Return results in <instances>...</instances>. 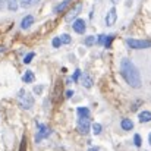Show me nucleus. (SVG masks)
<instances>
[{"instance_id": "f257e3e1", "label": "nucleus", "mask_w": 151, "mask_h": 151, "mask_svg": "<svg viewBox=\"0 0 151 151\" xmlns=\"http://www.w3.org/2000/svg\"><path fill=\"white\" fill-rule=\"evenodd\" d=\"M120 72H122L123 79H125L132 88H139V87L142 85L139 70H138V68H137L129 59H122V62H120Z\"/></svg>"}, {"instance_id": "f03ea898", "label": "nucleus", "mask_w": 151, "mask_h": 151, "mask_svg": "<svg viewBox=\"0 0 151 151\" xmlns=\"http://www.w3.org/2000/svg\"><path fill=\"white\" fill-rule=\"evenodd\" d=\"M18 101H19V104H21L25 110H29V109L34 106V99H32V96H31L28 91H25V90H21V91H19V94H18Z\"/></svg>"}, {"instance_id": "7ed1b4c3", "label": "nucleus", "mask_w": 151, "mask_h": 151, "mask_svg": "<svg viewBox=\"0 0 151 151\" xmlns=\"http://www.w3.org/2000/svg\"><path fill=\"white\" fill-rule=\"evenodd\" d=\"M128 47L134 49V50H144V49H150L151 47V40H135V38H128L126 40Z\"/></svg>"}, {"instance_id": "20e7f679", "label": "nucleus", "mask_w": 151, "mask_h": 151, "mask_svg": "<svg viewBox=\"0 0 151 151\" xmlns=\"http://www.w3.org/2000/svg\"><path fill=\"white\" fill-rule=\"evenodd\" d=\"M90 128H91L90 117H79L78 119V131H79V134L87 135L90 132Z\"/></svg>"}, {"instance_id": "39448f33", "label": "nucleus", "mask_w": 151, "mask_h": 151, "mask_svg": "<svg viewBox=\"0 0 151 151\" xmlns=\"http://www.w3.org/2000/svg\"><path fill=\"white\" fill-rule=\"evenodd\" d=\"M50 134H51V129L49 126L40 125V126H38V132H37V135H35V142H41V141H43L44 138H47Z\"/></svg>"}, {"instance_id": "423d86ee", "label": "nucleus", "mask_w": 151, "mask_h": 151, "mask_svg": "<svg viewBox=\"0 0 151 151\" xmlns=\"http://www.w3.org/2000/svg\"><path fill=\"white\" fill-rule=\"evenodd\" d=\"M72 28H73V31H75L76 34H84V32H85V29H87L85 21H84V19H81V18L75 19V22L72 24Z\"/></svg>"}, {"instance_id": "0eeeda50", "label": "nucleus", "mask_w": 151, "mask_h": 151, "mask_svg": "<svg viewBox=\"0 0 151 151\" xmlns=\"http://www.w3.org/2000/svg\"><path fill=\"white\" fill-rule=\"evenodd\" d=\"M116 19H117V15H116V9H114V7H111V9L109 10L107 16H106V25H107V27H111V25H114Z\"/></svg>"}, {"instance_id": "6e6552de", "label": "nucleus", "mask_w": 151, "mask_h": 151, "mask_svg": "<svg viewBox=\"0 0 151 151\" xmlns=\"http://www.w3.org/2000/svg\"><path fill=\"white\" fill-rule=\"evenodd\" d=\"M32 24H34V16H32V15H27V16L21 21V28H22V29H28Z\"/></svg>"}, {"instance_id": "1a4fd4ad", "label": "nucleus", "mask_w": 151, "mask_h": 151, "mask_svg": "<svg viewBox=\"0 0 151 151\" xmlns=\"http://www.w3.org/2000/svg\"><path fill=\"white\" fill-rule=\"evenodd\" d=\"M70 3H72V0H63L62 3H59V4L54 7V13H62V12H65V10L70 6Z\"/></svg>"}, {"instance_id": "9d476101", "label": "nucleus", "mask_w": 151, "mask_h": 151, "mask_svg": "<svg viewBox=\"0 0 151 151\" xmlns=\"http://www.w3.org/2000/svg\"><path fill=\"white\" fill-rule=\"evenodd\" d=\"M81 12V4H76L69 13H68V16H66V21H72V19H75L76 16H78V13Z\"/></svg>"}, {"instance_id": "9b49d317", "label": "nucleus", "mask_w": 151, "mask_h": 151, "mask_svg": "<svg viewBox=\"0 0 151 151\" xmlns=\"http://www.w3.org/2000/svg\"><path fill=\"white\" fill-rule=\"evenodd\" d=\"M34 79H35V75H34L32 70H27V72L22 75V81H24L25 84H31V82H34Z\"/></svg>"}, {"instance_id": "f8f14e48", "label": "nucleus", "mask_w": 151, "mask_h": 151, "mask_svg": "<svg viewBox=\"0 0 151 151\" xmlns=\"http://www.w3.org/2000/svg\"><path fill=\"white\" fill-rule=\"evenodd\" d=\"M138 119H139V122H141V123H147V122H151V111H148V110H145V111H141V113L138 114Z\"/></svg>"}, {"instance_id": "ddd939ff", "label": "nucleus", "mask_w": 151, "mask_h": 151, "mask_svg": "<svg viewBox=\"0 0 151 151\" xmlns=\"http://www.w3.org/2000/svg\"><path fill=\"white\" fill-rule=\"evenodd\" d=\"M120 126H122L123 131H132V129H134V122H132L131 119H122Z\"/></svg>"}, {"instance_id": "4468645a", "label": "nucleus", "mask_w": 151, "mask_h": 151, "mask_svg": "<svg viewBox=\"0 0 151 151\" xmlns=\"http://www.w3.org/2000/svg\"><path fill=\"white\" fill-rule=\"evenodd\" d=\"M81 82H82V85H84L85 88H91V87H93V79H91V76L87 75V73L81 76Z\"/></svg>"}, {"instance_id": "2eb2a0df", "label": "nucleus", "mask_w": 151, "mask_h": 151, "mask_svg": "<svg viewBox=\"0 0 151 151\" xmlns=\"http://www.w3.org/2000/svg\"><path fill=\"white\" fill-rule=\"evenodd\" d=\"M76 113H78L79 117H90V116H91L88 107H78V109H76Z\"/></svg>"}, {"instance_id": "dca6fc26", "label": "nucleus", "mask_w": 151, "mask_h": 151, "mask_svg": "<svg viewBox=\"0 0 151 151\" xmlns=\"http://www.w3.org/2000/svg\"><path fill=\"white\" fill-rule=\"evenodd\" d=\"M38 1H40V0H21V1H19V6L24 7V9H28V7L37 4Z\"/></svg>"}, {"instance_id": "f3484780", "label": "nucleus", "mask_w": 151, "mask_h": 151, "mask_svg": "<svg viewBox=\"0 0 151 151\" xmlns=\"http://www.w3.org/2000/svg\"><path fill=\"white\" fill-rule=\"evenodd\" d=\"M18 7H19V1L18 0H7V9L9 10H13L15 12Z\"/></svg>"}, {"instance_id": "a211bd4d", "label": "nucleus", "mask_w": 151, "mask_h": 151, "mask_svg": "<svg viewBox=\"0 0 151 151\" xmlns=\"http://www.w3.org/2000/svg\"><path fill=\"white\" fill-rule=\"evenodd\" d=\"M84 43H85V46H88V47H90V46H93V44H96V43H97V38H96L94 35H88V37L85 38V41H84Z\"/></svg>"}, {"instance_id": "6ab92c4d", "label": "nucleus", "mask_w": 151, "mask_h": 151, "mask_svg": "<svg viewBox=\"0 0 151 151\" xmlns=\"http://www.w3.org/2000/svg\"><path fill=\"white\" fill-rule=\"evenodd\" d=\"M60 41H62V44H70L72 38H70L69 34H62L60 35Z\"/></svg>"}, {"instance_id": "aec40b11", "label": "nucleus", "mask_w": 151, "mask_h": 151, "mask_svg": "<svg viewBox=\"0 0 151 151\" xmlns=\"http://www.w3.org/2000/svg\"><path fill=\"white\" fill-rule=\"evenodd\" d=\"M101 131H103V126H101L100 123H93V132H94V135L101 134Z\"/></svg>"}, {"instance_id": "412c9836", "label": "nucleus", "mask_w": 151, "mask_h": 151, "mask_svg": "<svg viewBox=\"0 0 151 151\" xmlns=\"http://www.w3.org/2000/svg\"><path fill=\"white\" fill-rule=\"evenodd\" d=\"M34 56H35V53L34 51H31V53H28L25 57H24V63L25 65H28V63H31V60L34 59Z\"/></svg>"}, {"instance_id": "4be33fe9", "label": "nucleus", "mask_w": 151, "mask_h": 151, "mask_svg": "<svg viewBox=\"0 0 151 151\" xmlns=\"http://www.w3.org/2000/svg\"><path fill=\"white\" fill-rule=\"evenodd\" d=\"M51 44H53V47H54V49H59V47L62 46L60 37H54V38H53V41H51Z\"/></svg>"}, {"instance_id": "5701e85b", "label": "nucleus", "mask_w": 151, "mask_h": 151, "mask_svg": "<svg viewBox=\"0 0 151 151\" xmlns=\"http://www.w3.org/2000/svg\"><path fill=\"white\" fill-rule=\"evenodd\" d=\"M113 38H114V35H107L106 37V41H104V47H110L111 46V41H113Z\"/></svg>"}, {"instance_id": "b1692460", "label": "nucleus", "mask_w": 151, "mask_h": 151, "mask_svg": "<svg viewBox=\"0 0 151 151\" xmlns=\"http://www.w3.org/2000/svg\"><path fill=\"white\" fill-rule=\"evenodd\" d=\"M134 144H135L137 147H141V144H142V139H141V135H139V134H137V135L134 137Z\"/></svg>"}, {"instance_id": "393cba45", "label": "nucleus", "mask_w": 151, "mask_h": 151, "mask_svg": "<svg viewBox=\"0 0 151 151\" xmlns=\"http://www.w3.org/2000/svg\"><path fill=\"white\" fill-rule=\"evenodd\" d=\"M82 76V72L79 70V69H76L75 70V73H73V76H72V81H75V82H78V79Z\"/></svg>"}, {"instance_id": "a878e982", "label": "nucleus", "mask_w": 151, "mask_h": 151, "mask_svg": "<svg viewBox=\"0 0 151 151\" xmlns=\"http://www.w3.org/2000/svg\"><path fill=\"white\" fill-rule=\"evenodd\" d=\"M19 151H27V139H25V137H24V138H22V141H21Z\"/></svg>"}, {"instance_id": "bb28decb", "label": "nucleus", "mask_w": 151, "mask_h": 151, "mask_svg": "<svg viewBox=\"0 0 151 151\" xmlns=\"http://www.w3.org/2000/svg\"><path fill=\"white\" fill-rule=\"evenodd\" d=\"M106 37H107V35H99V37H97V43H99L100 46H104V41H106Z\"/></svg>"}, {"instance_id": "cd10ccee", "label": "nucleus", "mask_w": 151, "mask_h": 151, "mask_svg": "<svg viewBox=\"0 0 151 151\" xmlns=\"http://www.w3.org/2000/svg\"><path fill=\"white\" fill-rule=\"evenodd\" d=\"M72 96H73V91H72V90H68V91L65 93V97H66V99H70Z\"/></svg>"}, {"instance_id": "c85d7f7f", "label": "nucleus", "mask_w": 151, "mask_h": 151, "mask_svg": "<svg viewBox=\"0 0 151 151\" xmlns=\"http://www.w3.org/2000/svg\"><path fill=\"white\" fill-rule=\"evenodd\" d=\"M41 90H43V87H41V85L34 87V93H35V94H40V93H41Z\"/></svg>"}, {"instance_id": "c756f323", "label": "nucleus", "mask_w": 151, "mask_h": 151, "mask_svg": "<svg viewBox=\"0 0 151 151\" xmlns=\"http://www.w3.org/2000/svg\"><path fill=\"white\" fill-rule=\"evenodd\" d=\"M4 1H7V0H0V9H3V6H4Z\"/></svg>"}, {"instance_id": "7c9ffc66", "label": "nucleus", "mask_w": 151, "mask_h": 151, "mask_svg": "<svg viewBox=\"0 0 151 151\" xmlns=\"http://www.w3.org/2000/svg\"><path fill=\"white\" fill-rule=\"evenodd\" d=\"M88 151H100L97 147H91V148H88Z\"/></svg>"}, {"instance_id": "2f4dec72", "label": "nucleus", "mask_w": 151, "mask_h": 151, "mask_svg": "<svg viewBox=\"0 0 151 151\" xmlns=\"http://www.w3.org/2000/svg\"><path fill=\"white\" fill-rule=\"evenodd\" d=\"M111 3H113V4H116V3H119V0H111Z\"/></svg>"}, {"instance_id": "473e14b6", "label": "nucleus", "mask_w": 151, "mask_h": 151, "mask_svg": "<svg viewBox=\"0 0 151 151\" xmlns=\"http://www.w3.org/2000/svg\"><path fill=\"white\" fill-rule=\"evenodd\" d=\"M148 142H150V145H151V134L148 135Z\"/></svg>"}]
</instances>
